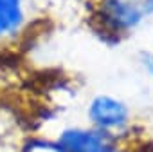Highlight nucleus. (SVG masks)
<instances>
[{
    "instance_id": "7ed1b4c3",
    "label": "nucleus",
    "mask_w": 153,
    "mask_h": 152,
    "mask_svg": "<svg viewBox=\"0 0 153 152\" xmlns=\"http://www.w3.org/2000/svg\"><path fill=\"white\" fill-rule=\"evenodd\" d=\"M88 118L96 129L110 134V130L123 129L128 123V109L121 100L108 94H99L88 105Z\"/></svg>"
},
{
    "instance_id": "f03ea898",
    "label": "nucleus",
    "mask_w": 153,
    "mask_h": 152,
    "mask_svg": "<svg viewBox=\"0 0 153 152\" xmlns=\"http://www.w3.org/2000/svg\"><path fill=\"white\" fill-rule=\"evenodd\" d=\"M56 143L63 152H115L112 136L99 129H65Z\"/></svg>"
},
{
    "instance_id": "39448f33",
    "label": "nucleus",
    "mask_w": 153,
    "mask_h": 152,
    "mask_svg": "<svg viewBox=\"0 0 153 152\" xmlns=\"http://www.w3.org/2000/svg\"><path fill=\"white\" fill-rule=\"evenodd\" d=\"M20 152H63L56 141H43V139H29L20 147Z\"/></svg>"
},
{
    "instance_id": "20e7f679",
    "label": "nucleus",
    "mask_w": 153,
    "mask_h": 152,
    "mask_svg": "<svg viewBox=\"0 0 153 152\" xmlns=\"http://www.w3.org/2000/svg\"><path fill=\"white\" fill-rule=\"evenodd\" d=\"M140 9L131 0H103L99 9V20L103 31L119 35L121 31L131 29L140 22Z\"/></svg>"
},
{
    "instance_id": "f257e3e1",
    "label": "nucleus",
    "mask_w": 153,
    "mask_h": 152,
    "mask_svg": "<svg viewBox=\"0 0 153 152\" xmlns=\"http://www.w3.org/2000/svg\"><path fill=\"white\" fill-rule=\"evenodd\" d=\"M31 0H0V49L16 47L33 26Z\"/></svg>"
}]
</instances>
